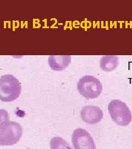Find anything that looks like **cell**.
I'll use <instances>...</instances> for the list:
<instances>
[{"label":"cell","instance_id":"1","mask_svg":"<svg viewBox=\"0 0 132 149\" xmlns=\"http://www.w3.org/2000/svg\"><path fill=\"white\" fill-rule=\"evenodd\" d=\"M22 134L21 125L10 120L8 113L5 109H0V145L10 146L17 144Z\"/></svg>","mask_w":132,"mask_h":149},{"label":"cell","instance_id":"2","mask_svg":"<svg viewBox=\"0 0 132 149\" xmlns=\"http://www.w3.org/2000/svg\"><path fill=\"white\" fill-rule=\"evenodd\" d=\"M20 82L11 74H5L0 78V100L5 102L14 101L21 93Z\"/></svg>","mask_w":132,"mask_h":149},{"label":"cell","instance_id":"3","mask_svg":"<svg viewBox=\"0 0 132 149\" xmlns=\"http://www.w3.org/2000/svg\"><path fill=\"white\" fill-rule=\"evenodd\" d=\"M109 112L113 122L117 125L124 127L132 121V113L126 104L118 100H113L109 103Z\"/></svg>","mask_w":132,"mask_h":149},{"label":"cell","instance_id":"4","mask_svg":"<svg viewBox=\"0 0 132 149\" xmlns=\"http://www.w3.org/2000/svg\"><path fill=\"white\" fill-rule=\"evenodd\" d=\"M79 93L87 99L96 98L102 91L100 80L93 76H84L79 80L77 84Z\"/></svg>","mask_w":132,"mask_h":149},{"label":"cell","instance_id":"5","mask_svg":"<svg viewBox=\"0 0 132 149\" xmlns=\"http://www.w3.org/2000/svg\"><path fill=\"white\" fill-rule=\"evenodd\" d=\"M72 142L75 149H96L94 139L84 129L78 128L74 130Z\"/></svg>","mask_w":132,"mask_h":149},{"label":"cell","instance_id":"6","mask_svg":"<svg viewBox=\"0 0 132 149\" xmlns=\"http://www.w3.org/2000/svg\"><path fill=\"white\" fill-rule=\"evenodd\" d=\"M80 116L86 123L95 124L102 119L104 113L99 107L88 106L83 108L80 112Z\"/></svg>","mask_w":132,"mask_h":149},{"label":"cell","instance_id":"7","mask_svg":"<svg viewBox=\"0 0 132 149\" xmlns=\"http://www.w3.org/2000/svg\"><path fill=\"white\" fill-rule=\"evenodd\" d=\"M48 64L52 69L62 71L67 68L71 62L70 56H50L48 59Z\"/></svg>","mask_w":132,"mask_h":149},{"label":"cell","instance_id":"8","mask_svg":"<svg viewBox=\"0 0 132 149\" xmlns=\"http://www.w3.org/2000/svg\"><path fill=\"white\" fill-rule=\"evenodd\" d=\"M119 64L117 56H104L100 60V68L105 71H112L115 69Z\"/></svg>","mask_w":132,"mask_h":149},{"label":"cell","instance_id":"9","mask_svg":"<svg viewBox=\"0 0 132 149\" xmlns=\"http://www.w3.org/2000/svg\"><path fill=\"white\" fill-rule=\"evenodd\" d=\"M51 149H72L70 145L63 138L56 136L50 141Z\"/></svg>","mask_w":132,"mask_h":149}]
</instances>
